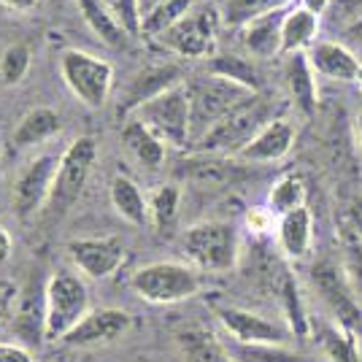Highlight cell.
Wrapping results in <instances>:
<instances>
[{
  "label": "cell",
  "mask_w": 362,
  "mask_h": 362,
  "mask_svg": "<svg viewBox=\"0 0 362 362\" xmlns=\"http://www.w3.org/2000/svg\"><path fill=\"white\" fill-rule=\"evenodd\" d=\"M90 311V289L84 279L74 271L52 273L44 289V341H65Z\"/></svg>",
  "instance_id": "cell-1"
},
{
  "label": "cell",
  "mask_w": 362,
  "mask_h": 362,
  "mask_svg": "<svg viewBox=\"0 0 362 362\" xmlns=\"http://www.w3.org/2000/svg\"><path fill=\"white\" fill-rule=\"evenodd\" d=\"M181 252L197 271L225 273L238 265V230L230 222L209 219L187 227L181 233Z\"/></svg>",
  "instance_id": "cell-2"
},
{
  "label": "cell",
  "mask_w": 362,
  "mask_h": 362,
  "mask_svg": "<svg viewBox=\"0 0 362 362\" xmlns=\"http://www.w3.org/2000/svg\"><path fill=\"white\" fill-rule=\"evenodd\" d=\"M257 92L246 90L241 84L222 78V76H203L189 84V119H192V141H200L209 130L230 117L235 108L249 103Z\"/></svg>",
  "instance_id": "cell-3"
},
{
  "label": "cell",
  "mask_w": 362,
  "mask_h": 362,
  "mask_svg": "<svg viewBox=\"0 0 362 362\" xmlns=\"http://www.w3.org/2000/svg\"><path fill=\"white\" fill-rule=\"evenodd\" d=\"M130 284L141 300L151 305H173L195 298L203 287V279L197 268L184 262H149L133 273Z\"/></svg>",
  "instance_id": "cell-4"
},
{
  "label": "cell",
  "mask_w": 362,
  "mask_h": 362,
  "mask_svg": "<svg viewBox=\"0 0 362 362\" xmlns=\"http://www.w3.org/2000/svg\"><path fill=\"white\" fill-rule=\"evenodd\" d=\"M154 136H160L170 146H187L192 141V119H189V87L176 84L163 95L146 100L133 111Z\"/></svg>",
  "instance_id": "cell-5"
},
{
  "label": "cell",
  "mask_w": 362,
  "mask_h": 362,
  "mask_svg": "<svg viewBox=\"0 0 362 362\" xmlns=\"http://www.w3.org/2000/svg\"><path fill=\"white\" fill-rule=\"evenodd\" d=\"M60 74L65 87L74 92L78 103H84L87 108H103L108 103L114 68L106 60L78 49H68L60 57Z\"/></svg>",
  "instance_id": "cell-6"
},
{
  "label": "cell",
  "mask_w": 362,
  "mask_h": 362,
  "mask_svg": "<svg viewBox=\"0 0 362 362\" xmlns=\"http://www.w3.org/2000/svg\"><path fill=\"white\" fill-rule=\"evenodd\" d=\"M160 44L187 60H211L219 44V11L214 6H192L189 14L160 35Z\"/></svg>",
  "instance_id": "cell-7"
},
{
  "label": "cell",
  "mask_w": 362,
  "mask_h": 362,
  "mask_svg": "<svg viewBox=\"0 0 362 362\" xmlns=\"http://www.w3.org/2000/svg\"><path fill=\"white\" fill-rule=\"evenodd\" d=\"M311 284L317 289L322 303L330 308L338 325H344L346 330L357 332L362 330V305L354 295L351 279H349L344 262L335 259H319L311 268Z\"/></svg>",
  "instance_id": "cell-8"
},
{
  "label": "cell",
  "mask_w": 362,
  "mask_h": 362,
  "mask_svg": "<svg viewBox=\"0 0 362 362\" xmlns=\"http://www.w3.org/2000/svg\"><path fill=\"white\" fill-rule=\"evenodd\" d=\"M268 108L255 95L249 103L235 108L230 117L219 122L214 130L197 141V149L209 151V154H241V149L252 141V138L268 124Z\"/></svg>",
  "instance_id": "cell-9"
},
{
  "label": "cell",
  "mask_w": 362,
  "mask_h": 362,
  "mask_svg": "<svg viewBox=\"0 0 362 362\" xmlns=\"http://www.w3.org/2000/svg\"><path fill=\"white\" fill-rule=\"evenodd\" d=\"M95 160H98V144L87 136L74 141L68 149L62 151L60 168H57V176H54V189L49 197V211L60 216L81 197L92 168H95Z\"/></svg>",
  "instance_id": "cell-10"
},
{
  "label": "cell",
  "mask_w": 362,
  "mask_h": 362,
  "mask_svg": "<svg viewBox=\"0 0 362 362\" xmlns=\"http://www.w3.org/2000/svg\"><path fill=\"white\" fill-rule=\"evenodd\" d=\"M62 154H41L30 160L28 165L19 170L14 181V209L19 219H30L49 206V197L54 189V176L60 168Z\"/></svg>",
  "instance_id": "cell-11"
},
{
  "label": "cell",
  "mask_w": 362,
  "mask_h": 362,
  "mask_svg": "<svg viewBox=\"0 0 362 362\" xmlns=\"http://www.w3.org/2000/svg\"><path fill=\"white\" fill-rule=\"evenodd\" d=\"M216 317L227 335L235 338V344H243V346H287V341L292 338L289 325L273 322V319L246 311V308L222 305V308H216Z\"/></svg>",
  "instance_id": "cell-12"
},
{
  "label": "cell",
  "mask_w": 362,
  "mask_h": 362,
  "mask_svg": "<svg viewBox=\"0 0 362 362\" xmlns=\"http://www.w3.org/2000/svg\"><path fill=\"white\" fill-rule=\"evenodd\" d=\"M68 257L74 259L78 273L100 281L119 271L127 252L117 235H100V238H74L68 243Z\"/></svg>",
  "instance_id": "cell-13"
},
{
  "label": "cell",
  "mask_w": 362,
  "mask_h": 362,
  "mask_svg": "<svg viewBox=\"0 0 362 362\" xmlns=\"http://www.w3.org/2000/svg\"><path fill=\"white\" fill-rule=\"evenodd\" d=\"M133 327V317L122 308H92L87 317L65 335L68 346H103L114 344Z\"/></svg>",
  "instance_id": "cell-14"
},
{
  "label": "cell",
  "mask_w": 362,
  "mask_h": 362,
  "mask_svg": "<svg viewBox=\"0 0 362 362\" xmlns=\"http://www.w3.org/2000/svg\"><path fill=\"white\" fill-rule=\"evenodd\" d=\"M338 243H341V262L349 279L362 281V197H354L341 206L335 216Z\"/></svg>",
  "instance_id": "cell-15"
},
{
  "label": "cell",
  "mask_w": 362,
  "mask_h": 362,
  "mask_svg": "<svg viewBox=\"0 0 362 362\" xmlns=\"http://www.w3.org/2000/svg\"><path fill=\"white\" fill-rule=\"evenodd\" d=\"M295 144V127L287 119H271L241 149L243 163H279L284 160Z\"/></svg>",
  "instance_id": "cell-16"
},
{
  "label": "cell",
  "mask_w": 362,
  "mask_h": 362,
  "mask_svg": "<svg viewBox=\"0 0 362 362\" xmlns=\"http://www.w3.org/2000/svg\"><path fill=\"white\" fill-rule=\"evenodd\" d=\"M181 84V68L173 65V62H154V65H146L141 74L130 81V87L124 92V100H122V108L124 111H136L138 106H144L146 100L163 95L165 90Z\"/></svg>",
  "instance_id": "cell-17"
},
{
  "label": "cell",
  "mask_w": 362,
  "mask_h": 362,
  "mask_svg": "<svg viewBox=\"0 0 362 362\" xmlns=\"http://www.w3.org/2000/svg\"><path fill=\"white\" fill-rule=\"evenodd\" d=\"M305 54L311 68L332 81H357L360 76V57L341 41H317Z\"/></svg>",
  "instance_id": "cell-18"
},
{
  "label": "cell",
  "mask_w": 362,
  "mask_h": 362,
  "mask_svg": "<svg viewBox=\"0 0 362 362\" xmlns=\"http://www.w3.org/2000/svg\"><path fill=\"white\" fill-rule=\"evenodd\" d=\"M276 238H279V249L289 259L308 257L311 246H314V214H311V209L300 206L298 211L279 216Z\"/></svg>",
  "instance_id": "cell-19"
},
{
  "label": "cell",
  "mask_w": 362,
  "mask_h": 362,
  "mask_svg": "<svg viewBox=\"0 0 362 362\" xmlns=\"http://www.w3.org/2000/svg\"><path fill=\"white\" fill-rule=\"evenodd\" d=\"M122 144L127 154L136 160L138 165H144L146 170H157L165 163V141L160 136H154L149 127L141 119L130 117L122 127Z\"/></svg>",
  "instance_id": "cell-20"
},
{
  "label": "cell",
  "mask_w": 362,
  "mask_h": 362,
  "mask_svg": "<svg viewBox=\"0 0 362 362\" xmlns=\"http://www.w3.org/2000/svg\"><path fill=\"white\" fill-rule=\"evenodd\" d=\"M60 127H62V119L54 108L35 106L16 124L14 146L16 149H33V146H38L44 141H52V138L60 133Z\"/></svg>",
  "instance_id": "cell-21"
},
{
  "label": "cell",
  "mask_w": 362,
  "mask_h": 362,
  "mask_svg": "<svg viewBox=\"0 0 362 362\" xmlns=\"http://www.w3.org/2000/svg\"><path fill=\"white\" fill-rule=\"evenodd\" d=\"M284 8L273 14L257 16L243 25V46L255 57H273L281 52V22H284Z\"/></svg>",
  "instance_id": "cell-22"
},
{
  "label": "cell",
  "mask_w": 362,
  "mask_h": 362,
  "mask_svg": "<svg viewBox=\"0 0 362 362\" xmlns=\"http://www.w3.org/2000/svg\"><path fill=\"white\" fill-rule=\"evenodd\" d=\"M322 30V22L317 14L305 11V8H292L284 14L281 22V52L284 54H300L308 52L311 46L317 44V35Z\"/></svg>",
  "instance_id": "cell-23"
},
{
  "label": "cell",
  "mask_w": 362,
  "mask_h": 362,
  "mask_svg": "<svg viewBox=\"0 0 362 362\" xmlns=\"http://www.w3.org/2000/svg\"><path fill=\"white\" fill-rule=\"evenodd\" d=\"M108 195H111L114 211L119 214L124 222L136 227H144L149 222V197L141 192V187L133 179L114 176L111 187H108Z\"/></svg>",
  "instance_id": "cell-24"
},
{
  "label": "cell",
  "mask_w": 362,
  "mask_h": 362,
  "mask_svg": "<svg viewBox=\"0 0 362 362\" xmlns=\"http://www.w3.org/2000/svg\"><path fill=\"white\" fill-rule=\"evenodd\" d=\"M78 3V11L84 16L87 28H90L100 41L111 49H124L130 44V33L122 28V22L117 16L108 11L100 0H76Z\"/></svg>",
  "instance_id": "cell-25"
},
{
  "label": "cell",
  "mask_w": 362,
  "mask_h": 362,
  "mask_svg": "<svg viewBox=\"0 0 362 362\" xmlns=\"http://www.w3.org/2000/svg\"><path fill=\"white\" fill-rule=\"evenodd\" d=\"M317 71L311 68L308 62V54L300 52V54H289L287 62V87L292 100L298 103L300 111L311 114L317 108Z\"/></svg>",
  "instance_id": "cell-26"
},
{
  "label": "cell",
  "mask_w": 362,
  "mask_h": 362,
  "mask_svg": "<svg viewBox=\"0 0 362 362\" xmlns=\"http://www.w3.org/2000/svg\"><path fill=\"white\" fill-rule=\"evenodd\" d=\"M179 349L184 354V362H235L230 349L209 330L189 327L179 332Z\"/></svg>",
  "instance_id": "cell-27"
},
{
  "label": "cell",
  "mask_w": 362,
  "mask_h": 362,
  "mask_svg": "<svg viewBox=\"0 0 362 362\" xmlns=\"http://www.w3.org/2000/svg\"><path fill=\"white\" fill-rule=\"evenodd\" d=\"M319 346H322L325 357L330 362H360L357 332L346 330L338 322L322 325V330H319Z\"/></svg>",
  "instance_id": "cell-28"
},
{
  "label": "cell",
  "mask_w": 362,
  "mask_h": 362,
  "mask_svg": "<svg viewBox=\"0 0 362 362\" xmlns=\"http://www.w3.org/2000/svg\"><path fill=\"white\" fill-rule=\"evenodd\" d=\"M181 192L176 184H163L149 195V222L157 230H170L179 219Z\"/></svg>",
  "instance_id": "cell-29"
},
{
  "label": "cell",
  "mask_w": 362,
  "mask_h": 362,
  "mask_svg": "<svg viewBox=\"0 0 362 362\" xmlns=\"http://www.w3.org/2000/svg\"><path fill=\"white\" fill-rule=\"evenodd\" d=\"M300 206H305V184L300 176L287 173L276 181L271 187V195H268V209L276 216H284V214L298 211Z\"/></svg>",
  "instance_id": "cell-30"
},
{
  "label": "cell",
  "mask_w": 362,
  "mask_h": 362,
  "mask_svg": "<svg viewBox=\"0 0 362 362\" xmlns=\"http://www.w3.org/2000/svg\"><path fill=\"white\" fill-rule=\"evenodd\" d=\"M214 76H222V78H230L235 84H241L246 90L257 92L259 87V78H257L255 65L243 57H235V54H214L211 62H209Z\"/></svg>",
  "instance_id": "cell-31"
},
{
  "label": "cell",
  "mask_w": 362,
  "mask_h": 362,
  "mask_svg": "<svg viewBox=\"0 0 362 362\" xmlns=\"http://www.w3.org/2000/svg\"><path fill=\"white\" fill-rule=\"evenodd\" d=\"M33 62V49L30 44H11L3 54H0V84L6 87H16Z\"/></svg>",
  "instance_id": "cell-32"
},
{
  "label": "cell",
  "mask_w": 362,
  "mask_h": 362,
  "mask_svg": "<svg viewBox=\"0 0 362 362\" xmlns=\"http://www.w3.org/2000/svg\"><path fill=\"white\" fill-rule=\"evenodd\" d=\"M289 0H230L227 3L225 19L230 25H246L257 16L273 14V11H281Z\"/></svg>",
  "instance_id": "cell-33"
},
{
  "label": "cell",
  "mask_w": 362,
  "mask_h": 362,
  "mask_svg": "<svg viewBox=\"0 0 362 362\" xmlns=\"http://www.w3.org/2000/svg\"><path fill=\"white\" fill-rule=\"evenodd\" d=\"M235 362H311L303 354L289 351L287 346H243L238 344L235 349H230Z\"/></svg>",
  "instance_id": "cell-34"
},
{
  "label": "cell",
  "mask_w": 362,
  "mask_h": 362,
  "mask_svg": "<svg viewBox=\"0 0 362 362\" xmlns=\"http://www.w3.org/2000/svg\"><path fill=\"white\" fill-rule=\"evenodd\" d=\"M187 173H189V179L203 181V184H225L233 176V165H227L216 157H197Z\"/></svg>",
  "instance_id": "cell-35"
},
{
  "label": "cell",
  "mask_w": 362,
  "mask_h": 362,
  "mask_svg": "<svg viewBox=\"0 0 362 362\" xmlns=\"http://www.w3.org/2000/svg\"><path fill=\"white\" fill-rule=\"evenodd\" d=\"M111 14L122 22V28L130 33V38L141 35V11H138V0H100Z\"/></svg>",
  "instance_id": "cell-36"
},
{
  "label": "cell",
  "mask_w": 362,
  "mask_h": 362,
  "mask_svg": "<svg viewBox=\"0 0 362 362\" xmlns=\"http://www.w3.org/2000/svg\"><path fill=\"white\" fill-rule=\"evenodd\" d=\"M325 14H327V19H330L332 25L349 28L357 19H362V0H332L330 8Z\"/></svg>",
  "instance_id": "cell-37"
},
{
  "label": "cell",
  "mask_w": 362,
  "mask_h": 362,
  "mask_svg": "<svg viewBox=\"0 0 362 362\" xmlns=\"http://www.w3.org/2000/svg\"><path fill=\"white\" fill-rule=\"evenodd\" d=\"M273 216H276V214H273L268 206L249 209V214H246V227H249L255 235H268L273 230Z\"/></svg>",
  "instance_id": "cell-38"
},
{
  "label": "cell",
  "mask_w": 362,
  "mask_h": 362,
  "mask_svg": "<svg viewBox=\"0 0 362 362\" xmlns=\"http://www.w3.org/2000/svg\"><path fill=\"white\" fill-rule=\"evenodd\" d=\"M0 362H35L28 346H19L11 341H0Z\"/></svg>",
  "instance_id": "cell-39"
},
{
  "label": "cell",
  "mask_w": 362,
  "mask_h": 362,
  "mask_svg": "<svg viewBox=\"0 0 362 362\" xmlns=\"http://www.w3.org/2000/svg\"><path fill=\"white\" fill-rule=\"evenodd\" d=\"M14 300H16V287L6 281V284L0 287V330H3V327L8 325V319H11Z\"/></svg>",
  "instance_id": "cell-40"
},
{
  "label": "cell",
  "mask_w": 362,
  "mask_h": 362,
  "mask_svg": "<svg viewBox=\"0 0 362 362\" xmlns=\"http://www.w3.org/2000/svg\"><path fill=\"white\" fill-rule=\"evenodd\" d=\"M344 41H346V46L354 52V54H360L362 57V19H357L354 25L344 28Z\"/></svg>",
  "instance_id": "cell-41"
},
{
  "label": "cell",
  "mask_w": 362,
  "mask_h": 362,
  "mask_svg": "<svg viewBox=\"0 0 362 362\" xmlns=\"http://www.w3.org/2000/svg\"><path fill=\"white\" fill-rule=\"evenodd\" d=\"M11 249H14V243H11V233H8L6 225L0 222V265L11 257Z\"/></svg>",
  "instance_id": "cell-42"
},
{
  "label": "cell",
  "mask_w": 362,
  "mask_h": 362,
  "mask_svg": "<svg viewBox=\"0 0 362 362\" xmlns=\"http://www.w3.org/2000/svg\"><path fill=\"white\" fill-rule=\"evenodd\" d=\"M332 0H300V8H305V11H311V14L322 16L327 8H330Z\"/></svg>",
  "instance_id": "cell-43"
},
{
  "label": "cell",
  "mask_w": 362,
  "mask_h": 362,
  "mask_svg": "<svg viewBox=\"0 0 362 362\" xmlns=\"http://www.w3.org/2000/svg\"><path fill=\"white\" fill-rule=\"evenodd\" d=\"M3 6H8V8H14V11H33L41 0H0Z\"/></svg>",
  "instance_id": "cell-44"
},
{
  "label": "cell",
  "mask_w": 362,
  "mask_h": 362,
  "mask_svg": "<svg viewBox=\"0 0 362 362\" xmlns=\"http://www.w3.org/2000/svg\"><path fill=\"white\" fill-rule=\"evenodd\" d=\"M168 0H138V11H141V19L146 14H151L154 8H160V6H165Z\"/></svg>",
  "instance_id": "cell-45"
},
{
  "label": "cell",
  "mask_w": 362,
  "mask_h": 362,
  "mask_svg": "<svg viewBox=\"0 0 362 362\" xmlns=\"http://www.w3.org/2000/svg\"><path fill=\"white\" fill-rule=\"evenodd\" d=\"M357 130H360V146H362V106L357 111Z\"/></svg>",
  "instance_id": "cell-46"
},
{
  "label": "cell",
  "mask_w": 362,
  "mask_h": 362,
  "mask_svg": "<svg viewBox=\"0 0 362 362\" xmlns=\"http://www.w3.org/2000/svg\"><path fill=\"white\" fill-rule=\"evenodd\" d=\"M357 87H360V92H362V68H360V76H357V81H354Z\"/></svg>",
  "instance_id": "cell-47"
},
{
  "label": "cell",
  "mask_w": 362,
  "mask_h": 362,
  "mask_svg": "<svg viewBox=\"0 0 362 362\" xmlns=\"http://www.w3.org/2000/svg\"><path fill=\"white\" fill-rule=\"evenodd\" d=\"M3 284H6V281H0V287H3Z\"/></svg>",
  "instance_id": "cell-48"
}]
</instances>
